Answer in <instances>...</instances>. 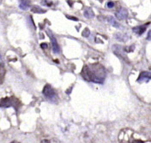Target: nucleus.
Segmentation results:
<instances>
[{
	"label": "nucleus",
	"mask_w": 151,
	"mask_h": 143,
	"mask_svg": "<svg viewBox=\"0 0 151 143\" xmlns=\"http://www.w3.org/2000/svg\"><path fill=\"white\" fill-rule=\"evenodd\" d=\"M106 76L104 68L100 64H93L91 66L85 65L82 70V77L88 82L102 83Z\"/></svg>",
	"instance_id": "nucleus-1"
},
{
	"label": "nucleus",
	"mask_w": 151,
	"mask_h": 143,
	"mask_svg": "<svg viewBox=\"0 0 151 143\" xmlns=\"http://www.w3.org/2000/svg\"><path fill=\"white\" fill-rule=\"evenodd\" d=\"M113 52L118 57H119L120 58H122L123 60H124V61L129 63V60H128V58H127L126 55H125V50H124V48L123 47V46H119V45H114L113 46Z\"/></svg>",
	"instance_id": "nucleus-2"
},
{
	"label": "nucleus",
	"mask_w": 151,
	"mask_h": 143,
	"mask_svg": "<svg viewBox=\"0 0 151 143\" xmlns=\"http://www.w3.org/2000/svg\"><path fill=\"white\" fill-rule=\"evenodd\" d=\"M43 94L45 95L46 98L48 99H54L56 98V93L54 91V89L50 86V85H46L43 88Z\"/></svg>",
	"instance_id": "nucleus-3"
},
{
	"label": "nucleus",
	"mask_w": 151,
	"mask_h": 143,
	"mask_svg": "<svg viewBox=\"0 0 151 143\" xmlns=\"http://www.w3.org/2000/svg\"><path fill=\"white\" fill-rule=\"evenodd\" d=\"M47 34L49 35V37L51 39V42H52V50L54 52L56 53H58L59 52V46H58V44L57 42V39H55V37L52 35V34L49 31H47Z\"/></svg>",
	"instance_id": "nucleus-4"
},
{
	"label": "nucleus",
	"mask_w": 151,
	"mask_h": 143,
	"mask_svg": "<svg viewBox=\"0 0 151 143\" xmlns=\"http://www.w3.org/2000/svg\"><path fill=\"white\" fill-rule=\"evenodd\" d=\"M150 24V22H147V23H145V24H143V25H141V26H137V27L133 28L132 30H133V32H134V33H136L137 34L141 35V34H142L146 31L147 27H148Z\"/></svg>",
	"instance_id": "nucleus-5"
},
{
	"label": "nucleus",
	"mask_w": 151,
	"mask_h": 143,
	"mask_svg": "<svg viewBox=\"0 0 151 143\" xmlns=\"http://www.w3.org/2000/svg\"><path fill=\"white\" fill-rule=\"evenodd\" d=\"M115 16L119 20H124L126 19L127 16H128V12L125 9L121 8V9L118 10V11L115 13Z\"/></svg>",
	"instance_id": "nucleus-6"
},
{
	"label": "nucleus",
	"mask_w": 151,
	"mask_h": 143,
	"mask_svg": "<svg viewBox=\"0 0 151 143\" xmlns=\"http://www.w3.org/2000/svg\"><path fill=\"white\" fill-rule=\"evenodd\" d=\"M146 79H150L151 80V73L150 72H146V71H142L141 74L139 75V77H138V82H143L144 80Z\"/></svg>",
	"instance_id": "nucleus-7"
},
{
	"label": "nucleus",
	"mask_w": 151,
	"mask_h": 143,
	"mask_svg": "<svg viewBox=\"0 0 151 143\" xmlns=\"http://www.w3.org/2000/svg\"><path fill=\"white\" fill-rule=\"evenodd\" d=\"M115 39L122 41V42H125L129 39V35H127L126 34H122V33H118L115 34Z\"/></svg>",
	"instance_id": "nucleus-8"
},
{
	"label": "nucleus",
	"mask_w": 151,
	"mask_h": 143,
	"mask_svg": "<svg viewBox=\"0 0 151 143\" xmlns=\"http://www.w3.org/2000/svg\"><path fill=\"white\" fill-rule=\"evenodd\" d=\"M106 20H107V21H108L112 26H113V27H115V28H117V29H119V28H120V25L119 24V22L114 19V17H113V16H108L106 17Z\"/></svg>",
	"instance_id": "nucleus-9"
},
{
	"label": "nucleus",
	"mask_w": 151,
	"mask_h": 143,
	"mask_svg": "<svg viewBox=\"0 0 151 143\" xmlns=\"http://www.w3.org/2000/svg\"><path fill=\"white\" fill-rule=\"evenodd\" d=\"M5 68L4 66V64H0V84H2L4 82V77H5Z\"/></svg>",
	"instance_id": "nucleus-10"
},
{
	"label": "nucleus",
	"mask_w": 151,
	"mask_h": 143,
	"mask_svg": "<svg viewBox=\"0 0 151 143\" xmlns=\"http://www.w3.org/2000/svg\"><path fill=\"white\" fill-rule=\"evenodd\" d=\"M83 15H84V16L86 18H92V17H94V13L93 10H91V9H86V10L83 11Z\"/></svg>",
	"instance_id": "nucleus-11"
},
{
	"label": "nucleus",
	"mask_w": 151,
	"mask_h": 143,
	"mask_svg": "<svg viewBox=\"0 0 151 143\" xmlns=\"http://www.w3.org/2000/svg\"><path fill=\"white\" fill-rule=\"evenodd\" d=\"M28 7V3L26 0H21L20 1V8L22 10H27Z\"/></svg>",
	"instance_id": "nucleus-12"
},
{
	"label": "nucleus",
	"mask_w": 151,
	"mask_h": 143,
	"mask_svg": "<svg viewBox=\"0 0 151 143\" xmlns=\"http://www.w3.org/2000/svg\"><path fill=\"white\" fill-rule=\"evenodd\" d=\"M32 11L34 12V13H45L46 12V10H42L41 8H40V7H38V6H34V7H32Z\"/></svg>",
	"instance_id": "nucleus-13"
},
{
	"label": "nucleus",
	"mask_w": 151,
	"mask_h": 143,
	"mask_svg": "<svg viewBox=\"0 0 151 143\" xmlns=\"http://www.w3.org/2000/svg\"><path fill=\"white\" fill-rule=\"evenodd\" d=\"M89 34H90V31H89V29H86L83 30V36H84L86 38H88V36H89Z\"/></svg>",
	"instance_id": "nucleus-14"
},
{
	"label": "nucleus",
	"mask_w": 151,
	"mask_h": 143,
	"mask_svg": "<svg viewBox=\"0 0 151 143\" xmlns=\"http://www.w3.org/2000/svg\"><path fill=\"white\" fill-rule=\"evenodd\" d=\"M42 4L47 5V6H52V3L51 1H49V0H44V1H42Z\"/></svg>",
	"instance_id": "nucleus-15"
},
{
	"label": "nucleus",
	"mask_w": 151,
	"mask_h": 143,
	"mask_svg": "<svg viewBox=\"0 0 151 143\" xmlns=\"http://www.w3.org/2000/svg\"><path fill=\"white\" fill-rule=\"evenodd\" d=\"M113 6H114V3L113 2H108L107 3V7L108 8H113Z\"/></svg>",
	"instance_id": "nucleus-16"
},
{
	"label": "nucleus",
	"mask_w": 151,
	"mask_h": 143,
	"mask_svg": "<svg viewBox=\"0 0 151 143\" xmlns=\"http://www.w3.org/2000/svg\"><path fill=\"white\" fill-rule=\"evenodd\" d=\"M40 46H41L42 49H47V48L48 47V46H47V43H42V44L40 45Z\"/></svg>",
	"instance_id": "nucleus-17"
},
{
	"label": "nucleus",
	"mask_w": 151,
	"mask_h": 143,
	"mask_svg": "<svg viewBox=\"0 0 151 143\" xmlns=\"http://www.w3.org/2000/svg\"><path fill=\"white\" fill-rule=\"evenodd\" d=\"M147 39L148 40H151V30L149 31V34H148V36H147Z\"/></svg>",
	"instance_id": "nucleus-18"
},
{
	"label": "nucleus",
	"mask_w": 151,
	"mask_h": 143,
	"mask_svg": "<svg viewBox=\"0 0 151 143\" xmlns=\"http://www.w3.org/2000/svg\"><path fill=\"white\" fill-rule=\"evenodd\" d=\"M67 16V18H68V19H71V20H73V21H78L77 18H74V16Z\"/></svg>",
	"instance_id": "nucleus-19"
},
{
	"label": "nucleus",
	"mask_w": 151,
	"mask_h": 143,
	"mask_svg": "<svg viewBox=\"0 0 151 143\" xmlns=\"http://www.w3.org/2000/svg\"><path fill=\"white\" fill-rule=\"evenodd\" d=\"M40 143H51V142H50V141H49V140H47V139H45V140L41 141V142H40Z\"/></svg>",
	"instance_id": "nucleus-20"
},
{
	"label": "nucleus",
	"mask_w": 151,
	"mask_h": 143,
	"mask_svg": "<svg viewBox=\"0 0 151 143\" xmlns=\"http://www.w3.org/2000/svg\"><path fill=\"white\" fill-rule=\"evenodd\" d=\"M132 143H143L142 141H138V140H136V141H134V142H132Z\"/></svg>",
	"instance_id": "nucleus-21"
},
{
	"label": "nucleus",
	"mask_w": 151,
	"mask_h": 143,
	"mask_svg": "<svg viewBox=\"0 0 151 143\" xmlns=\"http://www.w3.org/2000/svg\"><path fill=\"white\" fill-rule=\"evenodd\" d=\"M10 143H21V142H17V141H14V142H10Z\"/></svg>",
	"instance_id": "nucleus-22"
},
{
	"label": "nucleus",
	"mask_w": 151,
	"mask_h": 143,
	"mask_svg": "<svg viewBox=\"0 0 151 143\" xmlns=\"http://www.w3.org/2000/svg\"><path fill=\"white\" fill-rule=\"evenodd\" d=\"M0 58H1V55H0Z\"/></svg>",
	"instance_id": "nucleus-23"
},
{
	"label": "nucleus",
	"mask_w": 151,
	"mask_h": 143,
	"mask_svg": "<svg viewBox=\"0 0 151 143\" xmlns=\"http://www.w3.org/2000/svg\"><path fill=\"white\" fill-rule=\"evenodd\" d=\"M150 69H151V67H150Z\"/></svg>",
	"instance_id": "nucleus-24"
}]
</instances>
